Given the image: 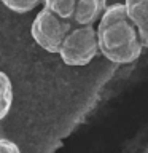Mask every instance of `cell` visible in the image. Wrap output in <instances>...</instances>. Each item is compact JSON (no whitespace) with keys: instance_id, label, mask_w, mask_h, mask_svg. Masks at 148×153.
<instances>
[{"instance_id":"6da1fadb","label":"cell","mask_w":148,"mask_h":153,"mask_svg":"<svg viewBox=\"0 0 148 153\" xmlns=\"http://www.w3.org/2000/svg\"><path fill=\"white\" fill-rule=\"evenodd\" d=\"M97 40L100 54L113 64H131L143 51L137 27L124 3H113L105 8L99 19Z\"/></svg>"},{"instance_id":"7a4b0ae2","label":"cell","mask_w":148,"mask_h":153,"mask_svg":"<svg viewBox=\"0 0 148 153\" xmlns=\"http://www.w3.org/2000/svg\"><path fill=\"white\" fill-rule=\"evenodd\" d=\"M100 53L97 29L92 24L78 26L67 33L59 50L61 59L67 65H88Z\"/></svg>"},{"instance_id":"3957f363","label":"cell","mask_w":148,"mask_h":153,"mask_svg":"<svg viewBox=\"0 0 148 153\" xmlns=\"http://www.w3.org/2000/svg\"><path fill=\"white\" fill-rule=\"evenodd\" d=\"M72 29L73 22L57 16L50 8L43 7L37 13L30 26V35L38 46L48 53H59L61 45Z\"/></svg>"},{"instance_id":"277c9868","label":"cell","mask_w":148,"mask_h":153,"mask_svg":"<svg viewBox=\"0 0 148 153\" xmlns=\"http://www.w3.org/2000/svg\"><path fill=\"white\" fill-rule=\"evenodd\" d=\"M43 5L76 26H88L100 19L107 0H45Z\"/></svg>"},{"instance_id":"5b68a950","label":"cell","mask_w":148,"mask_h":153,"mask_svg":"<svg viewBox=\"0 0 148 153\" xmlns=\"http://www.w3.org/2000/svg\"><path fill=\"white\" fill-rule=\"evenodd\" d=\"M124 5L131 21L137 27L143 48H148V0H126Z\"/></svg>"},{"instance_id":"8992f818","label":"cell","mask_w":148,"mask_h":153,"mask_svg":"<svg viewBox=\"0 0 148 153\" xmlns=\"http://www.w3.org/2000/svg\"><path fill=\"white\" fill-rule=\"evenodd\" d=\"M13 104V85L10 76L0 70V120H3L11 110Z\"/></svg>"},{"instance_id":"52a82bcc","label":"cell","mask_w":148,"mask_h":153,"mask_svg":"<svg viewBox=\"0 0 148 153\" xmlns=\"http://www.w3.org/2000/svg\"><path fill=\"white\" fill-rule=\"evenodd\" d=\"M8 10H11L13 13L24 14L32 11L35 7H38L40 3H43L45 0H0Z\"/></svg>"},{"instance_id":"ba28073f","label":"cell","mask_w":148,"mask_h":153,"mask_svg":"<svg viewBox=\"0 0 148 153\" xmlns=\"http://www.w3.org/2000/svg\"><path fill=\"white\" fill-rule=\"evenodd\" d=\"M0 153H21L19 147L8 139H0Z\"/></svg>"}]
</instances>
